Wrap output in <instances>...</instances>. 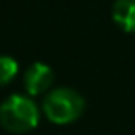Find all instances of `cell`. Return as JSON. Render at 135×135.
I'll return each instance as SVG.
<instances>
[{"mask_svg": "<svg viewBox=\"0 0 135 135\" xmlns=\"http://www.w3.org/2000/svg\"><path fill=\"white\" fill-rule=\"evenodd\" d=\"M39 122V109L28 96L13 94L0 105V126L11 133L32 131Z\"/></svg>", "mask_w": 135, "mask_h": 135, "instance_id": "cell-1", "label": "cell"}, {"mask_svg": "<svg viewBox=\"0 0 135 135\" xmlns=\"http://www.w3.org/2000/svg\"><path fill=\"white\" fill-rule=\"evenodd\" d=\"M83 98L69 87H57L50 91L43 102V111L46 118L54 124H70L83 113Z\"/></svg>", "mask_w": 135, "mask_h": 135, "instance_id": "cell-2", "label": "cell"}, {"mask_svg": "<svg viewBox=\"0 0 135 135\" xmlns=\"http://www.w3.org/2000/svg\"><path fill=\"white\" fill-rule=\"evenodd\" d=\"M52 81H54V72L45 63H33L24 72V87L32 96L46 93L50 89Z\"/></svg>", "mask_w": 135, "mask_h": 135, "instance_id": "cell-3", "label": "cell"}, {"mask_svg": "<svg viewBox=\"0 0 135 135\" xmlns=\"http://www.w3.org/2000/svg\"><path fill=\"white\" fill-rule=\"evenodd\" d=\"M113 22L128 33L135 32V0H115L113 11H111Z\"/></svg>", "mask_w": 135, "mask_h": 135, "instance_id": "cell-4", "label": "cell"}, {"mask_svg": "<svg viewBox=\"0 0 135 135\" xmlns=\"http://www.w3.org/2000/svg\"><path fill=\"white\" fill-rule=\"evenodd\" d=\"M19 70V63L9 56H0V87L9 83Z\"/></svg>", "mask_w": 135, "mask_h": 135, "instance_id": "cell-5", "label": "cell"}]
</instances>
